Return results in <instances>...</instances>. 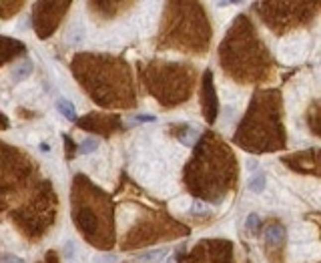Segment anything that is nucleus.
<instances>
[{
  "label": "nucleus",
  "instance_id": "nucleus-1",
  "mask_svg": "<svg viewBox=\"0 0 321 263\" xmlns=\"http://www.w3.org/2000/svg\"><path fill=\"white\" fill-rule=\"evenodd\" d=\"M167 253H169V249H167V247L151 249V251L137 253V255H135V261H137V263H160V261H165Z\"/></svg>",
  "mask_w": 321,
  "mask_h": 263
},
{
  "label": "nucleus",
  "instance_id": "nucleus-2",
  "mask_svg": "<svg viewBox=\"0 0 321 263\" xmlns=\"http://www.w3.org/2000/svg\"><path fill=\"white\" fill-rule=\"evenodd\" d=\"M65 38H67V42H69L71 46H80V44L84 42V38H86V30H84V26H82L80 22H73V24L69 26Z\"/></svg>",
  "mask_w": 321,
  "mask_h": 263
},
{
  "label": "nucleus",
  "instance_id": "nucleus-3",
  "mask_svg": "<svg viewBox=\"0 0 321 263\" xmlns=\"http://www.w3.org/2000/svg\"><path fill=\"white\" fill-rule=\"evenodd\" d=\"M32 71H34V63H32V59H24V61L16 63V65H14V69H12V79H14V83H22V81H26V79L32 75Z\"/></svg>",
  "mask_w": 321,
  "mask_h": 263
},
{
  "label": "nucleus",
  "instance_id": "nucleus-4",
  "mask_svg": "<svg viewBox=\"0 0 321 263\" xmlns=\"http://www.w3.org/2000/svg\"><path fill=\"white\" fill-rule=\"evenodd\" d=\"M279 55L285 61H295L303 55V46L301 44H293V42H283L279 48Z\"/></svg>",
  "mask_w": 321,
  "mask_h": 263
},
{
  "label": "nucleus",
  "instance_id": "nucleus-5",
  "mask_svg": "<svg viewBox=\"0 0 321 263\" xmlns=\"http://www.w3.org/2000/svg\"><path fill=\"white\" fill-rule=\"evenodd\" d=\"M57 109L67 121H77V109H75V104L69 98H59L57 100Z\"/></svg>",
  "mask_w": 321,
  "mask_h": 263
},
{
  "label": "nucleus",
  "instance_id": "nucleus-6",
  "mask_svg": "<svg viewBox=\"0 0 321 263\" xmlns=\"http://www.w3.org/2000/svg\"><path fill=\"white\" fill-rule=\"evenodd\" d=\"M265 239L269 241V243H281L283 239H285V229L283 227H279V225H271V227H267V231H265Z\"/></svg>",
  "mask_w": 321,
  "mask_h": 263
},
{
  "label": "nucleus",
  "instance_id": "nucleus-7",
  "mask_svg": "<svg viewBox=\"0 0 321 263\" xmlns=\"http://www.w3.org/2000/svg\"><path fill=\"white\" fill-rule=\"evenodd\" d=\"M265 183H267V177L263 175V173H255L251 179H249V191H253V193H263L265 191Z\"/></svg>",
  "mask_w": 321,
  "mask_h": 263
},
{
  "label": "nucleus",
  "instance_id": "nucleus-8",
  "mask_svg": "<svg viewBox=\"0 0 321 263\" xmlns=\"http://www.w3.org/2000/svg\"><path fill=\"white\" fill-rule=\"evenodd\" d=\"M191 203H193V199H191V197H187V195H179V197H175V199L171 201V207L175 209V211L183 213V211H189V209H191Z\"/></svg>",
  "mask_w": 321,
  "mask_h": 263
},
{
  "label": "nucleus",
  "instance_id": "nucleus-9",
  "mask_svg": "<svg viewBox=\"0 0 321 263\" xmlns=\"http://www.w3.org/2000/svg\"><path fill=\"white\" fill-rule=\"evenodd\" d=\"M98 149V139H94V137H86L82 143H80V153L82 155H90V153H94Z\"/></svg>",
  "mask_w": 321,
  "mask_h": 263
},
{
  "label": "nucleus",
  "instance_id": "nucleus-10",
  "mask_svg": "<svg viewBox=\"0 0 321 263\" xmlns=\"http://www.w3.org/2000/svg\"><path fill=\"white\" fill-rule=\"evenodd\" d=\"M189 211H191L193 215H205V213H209V205L203 203V201H193Z\"/></svg>",
  "mask_w": 321,
  "mask_h": 263
},
{
  "label": "nucleus",
  "instance_id": "nucleus-11",
  "mask_svg": "<svg viewBox=\"0 0 321 263\" xmlns=\"http://www.w3.org/2000/svg\"><path fill=\"white\" fill-rule=\"evenodd\" d=\"M199 135H201V133H199V129H189V133H187L185 137H181V143H183V145H187V147H191V145L199 139Z\"/></svg>",
  "mask_w": 321,
  "mask_h": 263
},
{
  "label": "nucleus",
  "instance_id": "nucleus-12",
  "mask_svg": "<svg viewBox=\"0 0 321 263\" xmlns=\"http://www.w3.org/2000/svg\"><path fill=\"white\" fill-rule=\"evenodd\" d=\"M0 263H26L22 257H16V255H2L0 257Z\"/></svg>",
  "mask_w": 321,
  "mask_h": 263
},
{
  "label": "nucleus",
  "instance_id": "nucleus-13",
  "mask_svg": "<svg viewBox=\"0 0 321 263\" xmlns=\"http://www.w3.org/2000/svg\"><path fill=\"white\" fill-rule=\"evenodd\" d=\"M117 255H104V257H94V263H117Z\"/></svg>",
  "mask_w": 321,
  "mask_h": 263
},
{
  "label": "nucleus",
  "instance_id": "nucleus-14",
  "mask_svg": "<svg viewBox=\"0 0 321 263\" xmlns=\"http://www.w3.org/2000/svg\"><path fill=\"white\" fill-rule=\"evenodd\" d=\"M257 225H259V215L257 213H251L247 217V229H255Z\"/></svg>",
  "mask_w": 321,
  "mask_h": 263
},
{
  "label": "nucleus",
  "instance_id": "nucleus-15",
  "mask_svg": "<svg viewBox=\"0 0 321 263\" xmlns=\"http://www.w3.org/2000/svg\"><path fill=\"white\" fill-rule=\"evenodd\" d=\"M245 167H247V171H259V161L257 159H247L245 161Z\"/></svg>",
  "mask_w": 321,
  "mask_h": 263
},
{
  "label": "nucleus",
  "instance_id": "nucleus-16",
  "mask_svg": "<svg viewBox=\"0 0 321 263\" xmlns=\"http://www.w3.org/2000/svg\"><path fill=\"white\" fill-rule=\"evenodd\" d=\"M135 121H139V123H155L157 119H155L153 115H137Z\"/></svg>",
  "mask_w": 321,
  "mask_h": 263
},
{
  "label": "nucleus",
  "instance_id": "nucleus-17",
  "mask_svg": "<svg viewBox=\"0 0 321 263\" xmlns=\"http://www.w3.org/2000/svg\"><path fill=\"white\" fill-rule=\"evenodd\" d=\"M75 257V243L69 239L67 241V259H73Z\"/></svg>",
  "mask_w": 321,
  "mask_h": 263
},
{
  "label": "nucleus",
  "instance_id": "nucleus-18",
  "mask_svg": "<svg viewBox=\"0 0 321 263\" xmlns=\"http://www.w3.org/2000/svg\"><path fill=\"white\" fill-rule=\"evenodd\" d=\"M265 203H271V205H273V203H275V195L267 193V195H265Z\"/></svg>",
  "mask_w": 321,
  "mask_h": 263
},
{
  "label": "nucleus",
  "instance_id": "nucleus-19",
  "mask_svg": "<svg viewBox=\"0 0 321 263\" xmlns=\"http://www.w3.org/2000/svg\"><path fill=\"white\" fill-rule=\"evenodd\" d=\"M167 263H175V261H167Z\"/></svg>",
  "mask_w": 321,
  "mask_h": 263
}]
</instances>
